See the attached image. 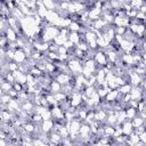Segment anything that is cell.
Segmentation results:
<instances>
[{
    "instance_id": "obj_34",
    "label": "cell",
    "mask_w": 146,
    "mask_h": 146,
    "mask_svg": "<svg viewBox=\"0 0 146 146\" xmlns=\"http://www.w3.org/2000/svg\"><path fill=\"white\" fill-rule=\"evenodd\" d=\"M138 136H139V140L146 144V131H144V132H141V133H139Z\"/></svg>"
},
{
    "instance_id": "obj_19",
    "label": "cell",
    "mask_w": 146,
    "mask_h": 146,
    "mask_svg": "<svg viewBox=\"0 0 146 146\" xmlns=\"http://www.w3.org/2000/svg\"><path fill=\"white\" fill-rule=\"evenodd\" d=\"M67 27H68V30H70V31H74V32H80V30H81V23L72 21V22L70 23V25H68Z\"/></svg>"
},
{
    "instance_id": "obj_4",
    "label": "cell",
    "mask_w": 146,
    "mask_h": 146,
    "mask_svg": "<svg viewBox=\"0 0 146 146\" xmlns=\"http://www.w3.org/2000/svg\"><path fill=\"white\" fill-rule=\"evenodd\" d=\"M54 120L52 119H48V120H42V122L40 123V128H41V131L42 132H50L52 127H54Z\"/></svg>"
},
{
    "instance_id": "obj_16",
    "label": "cell",
    "mask_w": 146,
    "mask_h": 146,
    "mask_svg": "<svg viewBox=\"0 0 146 146\" xmlns=\"http://www.w3.org/2000/svg\"><path fill=\"white\" fill-rule=\"evenodd\" d=\"M54 97H55V100H56L58 104L67 99V95H66L65 92H63V91H58V92H55V94H54Z\"/></svg>"
},
{
    "instance_id": "obj_31",
    "label": "cell",
    "mask_w": 146,
    "mask_h": 146,
    "mask_svg": "<svg viewBox=\"0 0 146 146\" xmlns=\"http://www.w3.org/2000/svg\"><path fill=\"white\" fill-rule=\"evenodd\" d=\"M136 18H137V19H139V21H140L141 23H145L146 16H145V14H143V13L138 11V13H137V15H136Z\"/></svg>"
},
{
    "instance_id": "obj_7",
    "label": "cell",
    "mask_w": 146,
    "mask_h": 146,
    "mask_svg": "<svg viewBox=\"0 0 146 146\" xmlns=\"http://www.w3.org/2000/svg\"><path fill=\"white\" fill-rule=\"evenodd\" d=\"M121 128H122L123 135H125V136H129V135L133 131V127H132L130 120H125L124 122H122V123H121Z\"/></svg>"
},
{
    "instance_id": "obj_8",
    "label": "cell",
    "mask_w": 146,
    "mask_h": 146,
    "mask_svg": "<svg viewBox=\"0 0 146 146\" xmlns=\"http://www.w3.org/2000/svg\"><path fill=\"white\" fill-rule=\"evenodd\" d=\"M117 95H119V89L116 88V89H111L107 94H106V96H105V100L106 102H108V103H112V102H116V97H117Z\"/></svg>"
},
{
    "instance_id": "obj_23",
    "label": "cell",
    "mask_w": 146,
    "mask_h": 146,
    "mask_svg": "<svg viewBox=\"0 0 146 146\" xmlns=\"http://www.w3.org/2000/svg\"><path fill=\"white\" fill-rule=\"evenodd\" d=\"M127 30H128V26H114L115 34H119V35H122V36L127 32Z\"/></svg>"
},
{
    "instance_id": "obj_36",
    "label": "cell",
    "mask_w": 146,
    "mask_h": 146,
    "mask_svg": "<svg viewBox=\"0 0 146 146\" xmlns=\"http://www.w3.org/2000/svg\"><path fill=\"white\" fill-rule=\"evenodd\" d=\"M120 3H125V2H129V0H117Z\"/></svg>"
},
{
    "instance_id": "obj_6",
    "label": "cell",
    "mask_w": 146,
    "mask_h": 146,
    "mask_svg": "<svg viewBox=\"0 0 146 146\" xmlns=\"http://www.w3.org/2000/svg\"><path fill=\"white\" fill-rule=\"evenodd\" d=\"M129 21H130V18H128L127 16H123V17L114 16L113 26H128L129 25Z\"/></svg>"
},
{
    "instance_id": "obj_21",
    "label": "cell",
    "mask_w": 146,
    "mask_h": 146,
    "mask_svg": "<svg viewBox=\"0 0 146 146\" xmlns=\"http://www.w3.org/2000/svg\"><path fill=\"white\" fill-rule=\"evenodd\" d=\"M0 88H1V90L3 91V92H8L11 88H13V83H10V82H8V81H6V80H3L1 83H0Z\"/></svg>"
},
{
    "instance_id": "obj_20",
    "label": "cell",
    "mask_w": 146,
    "mask_h": 146,
    "mask_svg": "<svg viewBox=\"0 0 146 146\" xmlns=\"http://www.w3.org/2000/svg\"><path fill=\"white\" fill-rule=\"evenodd\" d=\"M131 84L130 83H124V84H122V86H120L117 89H119V92L120 94H122V95H125V94H128V92H130V90H131Z\"/></svg>"
},
{
    "instance_id": "obj_2",
    "label": "cell",
    "mask_w": 146,
    "mask_h": 146,
    "mask_svg": "<svg viewBox=\"0 0 146 146\" xmlns=\"http://www.w3.org/2000/svg\"><path fill=\"white\" fill-rule=\"evenodd\" d=\"M94 60L96 63V66L97 67H103L107 64V57H106V54L102 50V49H98L95 51V55H94Z\"/></svg>"
},
{
    "instance_id": "obj_12",
    "label": "cell",
    "mask_w": 146,
    "mask_h": 146,
    "mask_svg": "<svg viewBox=\"0 0 146 146\" xmlns=\"http://www.w3.org/2000/svg\"><path fill=\"white\" fill-rule=\"evenodd\" d=\"M124 113H125V117H127V120H131V119H133V117L138 114L137 110L133 108V107H130V106H127V107L124 108Z\"/></svg>"
},
{
    "instance_id": "obj_24",
    "label": "cell",
    "mask_w": 146,
    "mask_h": 146,
    "mask_svg": "<svg viewBox=\"0 0 146 146\" xmlns=\"http://www.w3.org/2000/svg\"><path fill=\"white\" fill-rule=\"evenodd\" d=\"M7 67H8V71L9 72H14V71L18 70V64L15 60H9L7 63Z\"/></svg>"
},
{
    "instance_id": "obj_32",
    "label": "cell",
    "mask_w": 146,
    "mask_h": 146,
    "mask_svg": "<svg viewBox=\"0 0 146 146\" xmlns=\"http://www.w3.org/2000/svg\"><path fill=\"white\" fill-rule=\"evenodd\" d=\"M68 33H70L68 27H59V34L67 36V35H68Z\"/></svg>"
},
{
    "instance_id": "obj_10",
    "label": "cell",
    "mask_w": 146,
    "mask_h": 146,
    "mask_svg": "<svg viewBox=\"0 0 146 146\" xmlns=\"http://www.w3.org/2000/svg\"><path fill=\"white\" fill-rule=\"evenodd\" d=\"M49 91L51 94H55V92H58V91H62V84L56 81L55 79H52L49 83Z\"/></svg>"
},
{
    "instance_id": "obj_9",
    "label": "cell",
    "mask_w": 146,
    "mask_h": 146,
    "mask_svg": "<svg viewBox=\"0 0 146 146\" xmlns=\"http://www.w3.org/2000/svg\"><path fill=\"white\" fill-rule=\"evenodd\" d=\"M5 35H6V38H7L9 41H16V39L18 38L17 32H16L14 29L9 27V26H7V29H6V31H5Z\"/></svg>"
},
{
    "instance_id": "obj_38",
    "label": "cell",
    "mask_w": 146,
    "mask_h": 146,
    "mask_svg": "<svg viewBox=\"0 0 146 146\" xmlns=\"http://www.w3.org/2000/svg\"><path fill=\"white\" fill-rule=\"evenodd\" d=\"M0 130H1V128H0Z\"/></svg>"
},
{
    "instance_id": "obj_27",
    "label": "cell",
    "mask_w": 146,
    "mask_h": 146,
    "mask_svg": "<svg viewBox=\"0 0 146 146\" xmlns=\"http://www.w3.org/2000/svg\"><path fill=\"white\" fill-rule=\"evenodd\" d=\"M5 80L8 81V82H10V83H14V82L16 81V79H15V76H14V74H13L11 72H8V73L5 75Z\"/></svg>"
},
{
    "instance_id": "obj_1",
    "label": "cell",
    "mask_w": 146,
    "mask_h": 146,
    "mask_svg": "<svg viewBox=\"0 0 146 146\" xmlns=\"http://www.w3.org/2000/svg\"><path fill=\"white\" fill-rule=\"evenodd\" d=\"M67 66L70 68V71L72 72V74L74 75H78V74H81V71H82V66H83V62L76 59V58H71L68 59L67 62Z\"/></svg>"
},
{
    "instance_id": "obj_33",
    "label": "cell",
    "mask_w": 146,
    "mask_h": 146,
    "mask_svg": "<svg viewBox=\"0 0 146 146\" xmlns=\"http://www.w3.org/2000/svg\"><path fill=\"white\" fill-rule=\"evenodd\" d=\"M7 94L10 96V98H17V96H18V92H17L15 89H13V88H11Z\"/></svg>"
},
{
    "instance_id": "obj_26",
    "label": "cell",
    "mask_w": 146,
    "mask_h": 146,
    "mask_svg": "<svg viewBox=\"0 0 146 146\" xmlns=\"http://www.w3.org/2000/svg\"><path fill=\"white\" fill-rule=\"evenodd\" d=\"M63 46H64V47H65V48H66L68 51H71V50H72V49L75 47V44H74L72 41H70L68 39H67V40H66V41L63 43Z\"/></svg>"
},
{
    "instance_id": "obj_15",
    "label": "cell",
    "mask_w": 146,
    "mask_h": 146,
    "mask_svg": "<svg viewBox=\"0 0 146 146\" xmlns=\"http://www.w3.org/2000/svg\"><path fill=\"white\" fill-rule=\"evenodd\" d=\"M95 92H96V87H95V86H87V87H84V89H83V91H82V94H83L87 98L92 97Z\"/></svg>"
},
{
    "instance_id": "obj_5",
    "label": "cell",
    "mask_w": 146,
    "mask_h": 146,
    "mask_svg": "<svg viewBox=\"0 0 146 146\" xmlns=\"http://www.w3.org/2000/svg\"><path fill=\"white\" fill-rule=\"evenodd\" d=\"M100 16H102V10H100V8L90 7V8L88 9V18H89V19L95 21V19L100 18Z\"/></svg>"
},
{
    "instance_id": "obj_29",
    "label": "cell",
    "mask_w": 146,
    "mask_h": 146,
    "mask_svg": "<svg viewBox=\"0 0 146 146\" xmlns=\"http://www.w3.org/2000/svg\"><path fill=\"white\" fill-rule=\"evenodd\" d=\"M13 89H15L17 92H19V91L23 90V84L19 83V82H17V81H15V82L13 83Z\"/></svg>"
},
{
    "instance_id": "obj_22",
    "label": "cell",
    "mask_w": 146,
    "mask_h": 146,
    "mask_svg": "<svg viewBox=\"0 0 146 146\" xmlns=\"http://www.w3.org/2000/svg\"><path fill=\"white\" fill-rule=\"evenodd\" d=\"M66 40H67V36H65V35H62V34H58L57 36H55V38H54V40H52V41H54L56 44H58V46H62V44H63V43H64Z\"/></svg>"
},
{
    "instance_id": "obj_30",
    "label": "cell",
    "mask_w": 146,
    "mask_h": 146,
    "mask_svg": "<svg viewBox=\"0 0 146 146\" xmlns=\"http://www.w3.org/2000/svg\"><path fill=\"white\" fill-rule=\"evenodd\" d=\"M144 131H146V124L140 125V127H137V128H133V132H136L137 135H139V133H141Z\"/></svg>"
},
{
    "instance_id": "obj_3",
    "label": "cell",
    "mask_w": 146,
    "mask_h": 146,
    "mask_svg": "<svg viewBox=\"0 0 146 146\" xmlns=\"http://www.w3.org/2000/svg\"><path fill=\"white\" fill-rule=\"evenodd\" d=\"M26 58H27V57H26V55H25L23 48H17V49L15 50V52H14V59H13V60H15L17 64L24 63V62L26 60Z\"/></svg>"
},
{
    "instance_id": "obj_37",
    "label": "cell",
    "mask_w": 146,
    "mask_h": 146,
    "mask_svg": "<svg viewBox=\"0 0 146 146\" xmlns=\"http://www.w3.org/2000/svg\"><path fill=\"white\" fill-rule=\"evenodd\" d=\"M63 1H66V2H73L74 0H63Z\"/></svg>"
},
{
    "instance_id": "obj_35",
    "label": "cell",
    "mask_w": 146,
    "mask_h": 146,
    "mask_svg": "<svg viewBox=\"0 0 146 146\" xmlns=\"http://www.w3.org/2000/svg\"><path fill=\"white\" fill-rule=\"evenodd\" d=\"M138 11H140V13H143V14H146V3L141 5L140 7H138Z\"/></svg>"
},
{
    "instance_id": "obj_25",
    "label": "cell",
    "mask_w": 146,
    "mask_h": 146,
    "mask_svg": "<svg viewBox=\"0 0 146 146\" xmlns=\"http://www.w3.org/2000/svg\"><path fill=\"white\" fill-rule=\"evenodd\" d=\"M129 3L132 8H136L138 9V7H140L141 5L145 3V0H129Z\"/></svg>"
},
{
    "instance_id": "obj_28",
    "label": "cell",
    "mask_w": 146,
    "mask_h": 146,
    "mask_svg": "<svg viewBox=\"0 0 146 146\" xmlns=\"http://www.w3.org/2000/svg\"><path fill=\"white\" fill-rule=\"evenodd\" d=\"M57 49H58V44H56L54 41H50L49 44H48V50H49V51H55V52H57Z\"/></svg>"
},
{
    "instance_id": "obj_17",
    "label": "cell",
    "mask_w": 146,
    "mask_h": 146,
    "mask_svg": "<svg viewBox=\"0 0 146 146\" xmlns=\"http://www.w3.org/2000/svg\"><path fill=\"white\" fill-rule=\"evenodd\" d=\"M29 73L32 74L34 78H39V76H41V75L43 74V72H42L38 66H32V67H30Z\"/></svg>"
},
{
    "instance_id": "obj_11",
    "label": "cell",
    "mask_w": 146,
    "mask_h": 146,
    "mask_svg": "<svg viewBox=\"0 0 146 146\" xmlns=\"http://www.w3.org/2000/svg\"><path fill=\"white\" fill-rule=\"evenodd\" d=\"M47 10H55L57 7V0H41Z\"/></svg>"
},
{
    "instance_id": "obj_13",
    "label": "cell",
    "mask_w": 146,
    "mask_h": 146,
    "mask_svg": "<svg viewBox=\"0 0 146 146\" xmlns=\"http://www.w3.org/2000/svg\"><path fill=\"white\" fill-rule=\"evenodd\" d=\"M131 121V124H132V127L133 128H137V127H140V125H144V124H146V120H144V119H141L138 114L133 117V119H131L130 120Z\"/></svg>"
},
{
    "instance_id": "obj_14",
    "label": "cell",
    "mask_w": 146,
    "mask_h": 146,
    "mask_svg": "<svg viewBox=\"0 0 146 146\" xmlns=\"http://www.w3.org/2000/svg\"><path fill=\"white\" fill-rule=\"evenodd\" d=\"M67 39L70 41H72L74 44H78L80 42V33L79 32H74V31H70V33L67 35Z\"/></svg>"
},
{
    "instance_id": "obj_18",
    "label": "cell",
    "mask_w": 146,
    "mask_h": 146,
    "mask_svg": "<svg viewBox=\"0 0 146 146\" xmlns=\"http://www.w3.org/2000/svg\"><path fill=\"white\" fill-rule=\"evenodd\" d=\"M116 122H117V121H116V116H115L114 112H113V113H108V114H107V116H106L105 123L111 124V125H113V127H114V124H115Z\"/></svg>"
}]
</instances>
